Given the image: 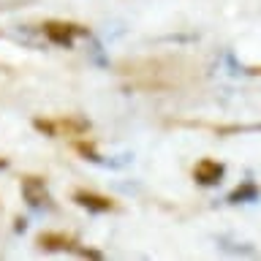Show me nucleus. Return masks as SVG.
Returning <instances> with one entry per match:
<instances>
[{"label":"nucleus","instance_id":"nucleus-2","mask_svg":"<svg viewBox=\"0 0 261 261\" xmlns=\"http://www.w3.org/2000/svg\"><path fill=\"white\" fill-rule=\"evenodd\" d=\"M73 201H76L79 207L90 210V212H114L117 210L114 199H109V196H103V193H95V191H85V188L73 191Z\"/></svg>","mask_w":261,"mask_h":261},{"label":"nucleus","instance_id":"nucleus-8","mask_svg":"<svg viewBox=\"0 0 261 261\" xmlns=\"http://www.w3.org/2000/svg\"><path fill=\"white\" fill-rule=\"evenodd\" d=\"M218 136H226V134H245V130H261V122L258 125H215L212 128Z\"/></svg>","mask_w":261,"mask_h":261},{"label":"nucleus","instance_id":"nucleus-1","mask_svg":"<svg viewBox=\"0 0 261 261\" xmlns=\"http://www.w3.org/2000/svg\"><path fill=\"white\" fill-rule=\"evenodd\" d=\"M44 36L52 41L57 46H71L73 38L79 36H90L87 28H82V24H73V22H60V19H49L44 22Z\"/></svg>","mask_w":261,"mask_h":261},{"label":"nucleus","instance_id":"nucleus-11","mask_svg":"<svg viewBox=\"0 0 261 261\" xmlns=\"http://www.w3.org/2000/svg\"><path fill=\"white\" fill-rule=\"evenodd\" d=\"M3 166H6V161H0V169H3Z\"/></svg>","mask_w":261,"mask_h":261},{"label":"nucleus","instance_id":"nucleus-4","mask_svg":"<svg viewBox=\"0 0 261 261\" xmlns=\"http://www.w3.org/2000/svg\"><path fill=\"white\" fill-rule=\"evenodd\" d=\"M22 196L30 207H49V201H52L44 179H38V177H24L22 179Z\"/></svg>","mask_w":261,"mask_h":261},{"label":"nucleus","instance_id":"nucleus-7","mask_svg":"<svg viewBox=\"0 0 261 261\" xmlns=\"http://www.w3.org/2000/svg\"><path fill=\"white\" fill-rule=\"evenodd\" d=\"M57 128H63L65 134H85L90 128L85 120H73V117H65V120H57Z\"/></svg>","mask_w":261,"mask_h":261},{"label":"nucleus","instance_id":"nucleus-10","mask_svg":"<svg viewBox=\"0 0 261 261\" xmlns=\"http://www.w3.org/2000/svg\"><path fill=\"white\" fill-rule=\"evenodd\" d=\"M248 73H258V76H261V65H256V68H248Z\"/></svg>","mask_w":261,"mask_h":261},{"label":"nucleus","instance_id":"nucleus-9","mask_svg":"<svg viewBox=\"0 0 261 261\" xmlns=\"http://www.w3.org/2000/svg\"><path fill=\"white\" fill-rule=\"evenodd\" d=\"M33 125H36L41 134H46V136H57V122H49V120H33Z\"/></svg>","mask_w":261,"mask_h":261},{"label":"nucleus","instance_id":"nucleus-3","mask_svg":"<svg viewBox=\"0 0 261 261\" xmlns=\"http://www.w3.org/2000/svg\"><path fill=\"white\" fill-rule=\"evenodd\" d=\"M223 174H226V166L218 161H212V158H201L193 166V179L199 185H218L220 179H223Z\"/></svg>","mask_w":261,"mask_h":261},{"label":"nucleus","instance_id":"nucleus-5","mask_svg":"<svg viewBox=\"0 0 261 261\" xmlns=\"http://www.w3.org/2000/svg\"><path fill=\"white\" fill-rule=\"evenodd\" d=\"M36 245L41 250H79L76 248V240L63 231H41L36 237Z\"/></svg>","mask_w":261,"mask_h":261},{"label":"nucleus","instance_id":"nucleus-6","mask_svg":"<svg viewBox=\"0 0 261 261\" xmlns=\"http://www.w3.org/2000/svg\"><path fill=\"white\" fill-rule=\"evenodd\" d=\"M258 199V185L256 182H242L237 191H231L228 201L231 204H240V201H256Z\"/></svg>","mask_w":261,"mask_h":261}]
</instances>
